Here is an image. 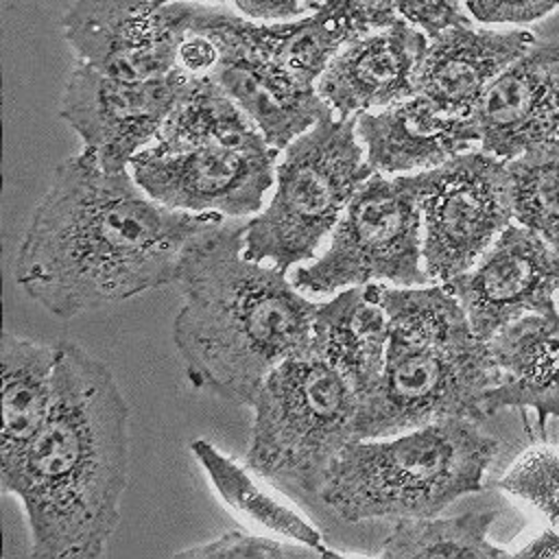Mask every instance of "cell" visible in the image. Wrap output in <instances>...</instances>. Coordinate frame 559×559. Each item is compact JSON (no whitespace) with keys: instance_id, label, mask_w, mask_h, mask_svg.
<instances>
[{"instance_id":"6da1fadb","label":"cell","mask_w":559,"mask_h":559,"mask_svg":"<svg viewBox=\"0 0 559 559\" xmlns=\"http://www.w3.org/2000/svg\"><path fill=\"white\" fill-rule=\"evenodd\" d=\"M155 201L131 170L83 151L61 162L15 253L22 290L59 319L177 282L186 247L221 225Z\"/></svg>"},{"instance_id":"7a4b0ae2","label":"cell","mask_w":559,"mask_h":559,"mask_svg":"<svg viewBox=\"0 0 559 559\" xmlns=\"http://www.w3.org/2000/svg\"><path fill=\"white\" fill-rule=\"evenodd\" d=\"M50 415L2 491L22 500L31 557L96 559L120 522L129 406L105 362L59 341Z\"/></svg>"},{"instance_id":"3957f363","label":"cell","mask_w":559,"mask_h":559,"mask_svg":"<svg viewBox=\"0 0 559 559\" xmlns=\"http://www.w3.org/2000/svg\"><path fill=\"white\" fill-rule=\"evenodd\" d=\"M284 273L245 255L240 221H223L186 247L173 341L197 389L251 406L264 378L310 345L319 304Z\"/></svg>"},{"instance_id":"277c9868","label":"cell","mask_w":559,"mask_h":559,"mask_svg":"<svg viewBox=\"0 0 559 559\" xmlns=\"http://www.w3.org/2000/svg\"><path fill=\"white\" fill-rule=\"evenodd\" d=\"M367 288L386 312L389 341L382 378L360 406L354 439L389 437L448 417L483 421L496 371L459 299L443 284Z\"/></svg>"},{"instance_id":"5b68a950","label":"cell","mask_w":559,"mask_h":559,"mask_svg":"<svg viewBox=\"0 0 559 559\" xmlns=\"http://www.w3.org/2000/svg\"><path fill=\"white\" fill-rule=\"evenodd\" d=\"M465 417L352 439L332 461L319 500L347 522L432 518L483 489L500 443Z\"/></svg>"},{"instance_id":"8992f818","label":"cell","mask_w":559,"mask_h":559,"mask_svg":"<svg viewBox=\"0 0 559 559\" xmlns=\"http://www.w3.org/2000/svg\"><path fill=\"white\" fill-rule=\"evenodd\" d=\"M362 397L349 373L312 338L262 382L247 467L304 500H319L325 474L354 439Z\"/></svg>"},{"instance_id":"52a82bcc","label":"cell","mask_w":559,"mask_h":559,"mask_svg":"<svg viewBox=\"0 0 559 559\" xmlns=\"http://www.w3.org/2000/svg\"><path fill=\"white\" fill-rule=\"evenodd\" d=\"M358 114L328 116L297 135L275 166L269 205L245 223V255L282 271L310 260L373 175L356 131Z\"/></svg>"},{"instance_id":"ba28073f","label":"cell","mask_w":559,"mask_h":559,"mask_svg":"<svg viewBox=\"0 0 559 559\" xmlns=\"http://www.w3.org/2000/svg\"><path fill=\"white\" fill-rule=\"evenodd\" d=\"M424 286V223L417 175L373 173L338 218L325 253L293 275L308 293H334L365 284Z\"/></svg>"},{"instance_id":"9c48e42d","label":"cell","mask_w":559,"mask_h":559,"mask_svg":"<svg viewBox=\"0 0 559 559\" xmlns=\"http://www.w3.org/2000/svg\"><path fill=\"white\" fill-rule=\"evenodd\" d=\"M424 266L445 284L465 273L513 223L507 162L480 146L417 170Z\"/></svg>"},{"instance_id":"30bf717a","label":"cell","mask_w":559,"mask_h":559,"mask_svg":"<svg viewBox=\"0 0 559 559\" xmlns=\"http://www.w3.org/2000/svg\"><path fill=\"white\" fill-rule=\"evenodd\" d=\"M190 20L221 48L218 68L210 79L247 111L271 146L284 151L319 120L334 116L317 87L304 85L271 55L258 22L214 2H190Z\"/></svg>"},{"instance_id":"8fae6325","label":"cell","mask_w":559,"mask_h":559,"mask_svg":"<svg viewBox=\"0 0 559 559\" xmlns=\"http://www.w3.org/2000/svg\"><path fill=\"white\" fill-rule=\"evenodd\" d=\"M190 85L192 79L179 70L162 79L127 81L76 61L61 92L59 116L81 138L83 151L105 170L118 173L155 144Z\"/></svg>"},{"instance_id":"7c38bea8","label":"cell","mask_w":559,"mask_h":559,"mask_svg":"<svg viewBox=\"0 0 559 559\" xmlns=\"http://www.w3.org/2000/svg\"><path fill=\"white\" fill-rule=\"evenodd\" d=\"M188 13V0H72L61 33L76 61L116 79L148 81L177 70Z\"/></svg>"},{"instance_id":"4fadbf2b","label":"cell","mask_w":559,"mask_h":559,"mask_svg":"<svg viewBox=\"0 0 559 559\" xmlns=\"http://www.w3.org/2000/svg\"><path fill=\"white\" fill-rule=\"evenodd\" d=\"M275 146L203 144L179 153L140 151L129 170L155 201L194 214L240 218L262 207L275 183Z\"/></svg>"},{"instance_id":"5bb4252c","label":"cell","mask_w":559,"mask_h":559,"mask_svg":"<svg viewBox=\"0 0 559 559\" xmlns=\"http://www.w3.org/2000/svg\"><path fill=\"white\" fill-rule=\"evenodd\" d=\"M443 286L463 306L474 334L487 343L520 317L557 308L559 251L513 221L476 264Z\"/></svg>"},{"instance_id":"9a60e30c","label":"cell","mask_w":559,"mask_h":559,"mask_svg":"<svg viewBox=\"0 0 559 559\" xmlns=\"http://www.w3.org/2000/svg\"><path fill=\"white\" fill-rule=\"evenodd\" d=\"M478 146L504 162L559 142V35L535 39L472 114Z\"/></svg>"},{"instance_id":"2e32d148","label":"cell","mask_w":559,"mask_h":559,"mask_svg":"<svg viewBox=\"0 0 559 559\" xmlns=\"http://www.w3.org/2000/svg\"><path fill=\"white\" fill-rule=\"evenodd\" d=\"M428 35L406 20H395L349 41L317 81L319 96L334 116L378 111L417 94V74Z\"/></svg>"},{"instance_id":"e0dca14e","label":"cell","mask_w":559,"mask_h":559,"mask_svg":"<svg viewBox=\"0 0 559 559\" xmlns=\"http://www.w3.org/2000/svg\"><path fill=\"white\" fill-rule=\"evenodd\" d=\"M524 26H450L428 39L417 94L450 118H472L500 72L535 44Z\"/></svg>"},{"instance_id":"ac0fdd59","label":"cell","mask_w":559,"mask_h":559,"mask_svg":"<svg viewBox=\"0 0 559 559\" xmlns=\"http://www.w3.org/2000/svg\"><path fill=\"white\" fill-rule=\"evenodd\" d=\"M356 131L365 162L373 173L384 175L428 170L478 146V133L469 118L443 116L421 94L358 114Z\"/></svg>"},{"instance_id":"d6986e66","label":"cell","mask_w":559,"mask_h":559,"mask_svg":"<svg viewBox=\"0 0 559 559\" xmlns=\"http://www.w3.org/2000/svg\"><path fill=\"white\" fill-rule=\"evenodd\" d=\"M496 371L487 415L502 408H528L539 424L559 419V308L520 317L487 341Z\"/></svg>"},{"instance_id":"ffe728a7","label":"cell","mask_w":559,"mask_h":559,"mask_svg":"<svg viewBox=\"0 0 559 559\" xmlns=\"http://www.w3.org/2000/svg\"><path fill=\"white\" fill-rule=\"evenodd\" d=\"M57 345H41L4 332L0 338V487L17 474L44 428L57 393Z\"/></svg>"},{"instance_id":"44dd1931","label":"cell","mask_w":559,"mask_h":559,"mask_svg":"<svg viewBox=\"0 0 559 559\" xmlns=\"http://www.w3.org/2000/svg\"><path fill=\"white\" fill-rule=\"evenodd\" d=\"M400 20L376 0H321L304 17L258 22L262 44L304 85L317 87L330 61L354 39Z\"/></svg>"},{"instance_id":"7402d4cb","label":"cell","mask_w":559,"mask_h":559,"mask_svg":"<svg viewBox=\"0 0 559 559\" xmlns=\"http://www.w3.org/2000/svg\"><path fill=\"white\" fill-rule=\"evenodd\" d=\"M312 338L349 373L362 402L376 391L386 358V312L365 286L319 304Z\"/></svg>"},{"instance_id":"603a6c76","label":"cell","mask_w":559,"mask_h":559,"mask_svg":"<svg viewBox=\"0 0 559 559\" xmlns=\"http://www.w3.org/2000/svg\"><path fill=\"white\" fill-rule=\"evenodd\" d=\"M203 144L242 148L271 146L247 111L212 79H192V85L166 118L153 153H179Z\"/></svg>"},{"instance_id":"cb8c5ba5","label":"cell","mask_w":559,"mask_h":559,"mask_svg":"<svg viewBox=\"0 0 559 559\" xmlns=\"http://www.w3.org/2000/svg\"><path fill=\"white\" fill-rule=\"evenodd\" d=\"M498 511H467L452 518H397L382 542L384 559H504L489 539Z\"/></svg>"},{"instance_id":"d4e9b609","label":"cell","mask_w":559,"mask_h":559,"mask_svg":"<svg viewBox=\"0 0 559 559\" xmlns=\"http://www.w3.org/2000/svg\"><path fill=\"white\" fill-rule=\"evenodd\" d=\"M190 452L201 463L225 504L275 535L310 546H325L321 533L306 518L264 491L242 465L225 456L216 445L205 439H197L192 441Z\"/></svg>"},{"instance_id":"484cf974","label":"cell","mask_w":559,"mask_h":559,"mask_svg":"<svg viewBox=\"0 0 559 559\" xmlns=\"http://www.w3.org/2000/svg\"><path fill=\"white\" fill-rule=\"evenodd\" d=\"M513 221L559 251V142L507 162Z\"/></svg>"},{"instance_id":"4316f807","label":"cell","mask_w":559,"mask_h":559,"mask_svg":"<svg viewBox=\"0 0 559 559\" xmlns=\"http://www.w3.org/2000/svg\"><path fill=\"white\" fill-rule=\"evenodd\" d=\"M496 487L533 504L559 531V445L539 443L524 450Z\"/></svg>"},{"instance_id":"83f0119b","label":"cell","mask_w":559,"mask_h":559,"mask_svg":"<svg viewBox=\"0 0 559 559\" xmlns=\"http://www.w3.org/2000/svg\"><path fill=\"white\" fill-rule=\"evenodd\" d=\"M183 559H334L343 557L328 546H310L295 539H273L262 535H249L229 531L218 539L190 546L175 552Z\"/></svg>"},{"instance_id":"f1b7e54d","label":"cell","mask_w":559,"mask_h":559,"mask_svg":"<svg viewBox=\"0 0 559 559\" xmlns=\"http://www.w3.org/2000/svg\"><path fill=\"white\" fill-rule=\"evenodd\" d=\"M304 2L308 9H312L321 0H304ZM376 2L389 7L397 17L421 28L428 37L450 26L472 22L463 7V0H376Z\"/></svg>"},{"instance_id":"f546056e","label":"cell","mask_w":559,"mask_h":559,"mask_svg":"<svg viewBox=\"0 0 559 559\" xmlns=\"http://www.w3.org/2000/svg\"><path fill=\"white\" fill-rule=\"evenodd\" d=\"M472 22L483 26H526L559 9V0H463Z\"/></svg>"},{"instance_id":"4dcf8cb0","label":"cell","mask_w":559,"mask_h":559,"mask_svg":"<svg viewBox=\"0 0 559 559\" xmlns=\"http://www.w3.org/2000/svg\"><path fill=\"white\" fill-rule=\"evenodd\" d=\"M221 61V48L216 39L192 24L188 13V28L177 46V70L190 79H210Z\"/></svg>"},{"instance_id":"1f68e13d","label":"cell","mask_w":559,"mask_h":559,"mask_svg":"<svg viewBox=\"0 0 559 559\" xmlns=\"http://www.w3.org/2000/svg\"><path fill=\"white\" fill-rule=\"evenodd\" d=\"M236 13L253 22H286L301 17L308 9L301 0H231Z\"/></svg>"},{"instance_id":"d6a6232c","label":"cell","mask_w":559,"mask_h":559,"mask_svg":"<svg viewBox=\"0 0 559 559\" xmlns=\"http://www.w3.org/2000/svg\"><path fill=\"white\" fill-rule=\"evenodd\" d=\"M513 557L520 559H559V531L555 526L544 528L539 535H535L531 542H526L520 550L513 552Z\"/></svg>"},{"instance_id":"836d02e7","label":"cell","mask_w":559,"mask_h":559,"mask_svg":"<svg viewBox=\"0 0 559 559\" xmlns=\"http://www.w3.org/2000/svg\"><path fill=\"white\" fill-rule=\"evenodd\" d=\"M157 4H168V2H175V0H155ZM207 2H214V4H223L225 0H207Z\"/></svg>"},{"instance_id":"e575fe53","label":"cell","mask_w":559,"mask_h":559,"mask_svg":"<svg viewBox=\"0 0 559 559\" xmlns=\"http://www.w3.org/2000/svg\"><path fill=\"white\" fill-rule=\"evenodd\" d=\"M557 308H559V295H557Z\"/></svg>"}]
</instances>
